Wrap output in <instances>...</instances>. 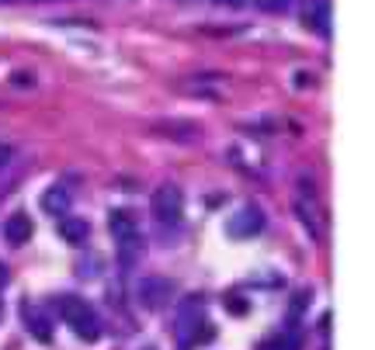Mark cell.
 <instances>
[{"label":"cell","instance_id":"cell-7","mask_svg":"<svg viewBox=\"0 0 375 350\" xmlns=\"http://www.w3.org/2000/svg\"><path fill=\"white\" fill-rule=\"evenodd\" d=\"M327 4L324 0H306L302 4V25H309V28H316V32H327Z\"/></svg>","mask_w":375,"mask_h":350},{"label":"cell","instance_id":"cell-15","mask_svg":"<svg viewBox=\"0 0 375 350\" xmlns=\"http://www.w3.org/2000/svg\"><path fill=\"white\" fill-rule=\"evenodd\" d=\"M257 8H261V11L278 14V11H285V8H289V0H257Z\"/></svg>","mask_w":375,"mask_h":350},{"label":"cell","instance_id":"cell-20","mask_svg":"<svg viewBox=\"0 0 375 350\" xmlns=\"http://www.w3.org/2000/svg\"><path fill=\"white\" fill-rule=\"evenodd\" d=\"M0 316H4V302H0Z\"/></svg>","mask_w":375,"mask_h":350},{"label":"cell","instance_id":"cell-3","mask_svg":"<svg viewBox=\"0 0 375 350\" xmlns=\"http://www.w3.org/2000/svg\"><path fill=\"white\" fill-rule=\"evenodd\" d=\"M171 291H174L171 281H164V277H146V281H139V302H143L146 309H164V305L171 302Z\"/></svg>","mask_w":375,"mask_h":350},{"label":"cell","instance_id":"cell-19","mask_svg":"<svg viewBox=\"0 0 375 350\" xmlns=\"http://www.w3.org/2000/svg\"><path fill=\"white\" fill-rule=\"evenodd\" d=\"M8 156H11V153H8V146H0V166L8 163Z\"/></svg>","mask_w":375,"mask_h":350},{"label":"cell","instance_id":"cell-10","mask_svg":"<svg viewBox=\"0 0 375 350\" xmlns=\"http://www.w3.org/2000/svg\"><path fill=\"white\" fill-rule=\"evenodd\" d=\"M60 232H63V240H66V243L80 247V243L87 240V232H90V225H87L84 218H66V215H63V222H60Z\"/></svg>","mask_w":375,"mask_h":350},{"label":"cell","instance_id":"cell-18","mask_svg":"<svg viewBox=\"0 0 375 350\" xmlns=\"http://www.w3.org/2000/svg\"><path fill=\"white\" fill-rule=\"evenodd\" d=\"M4 284H8V267L0 264V288H4Z\"/></svg>","mask_w":375,"mask_h":350},{"label":"cell","instance_id":"cell-16","mask_svg":"<svg viewBox=\"0 0 375 350\" xmlns=\"http://www.w3.org/2000/svg\"><path fill=\"white\" fill-rule=\"evenodd\" d=\"M212 4H223V8H240V4H247V0H212Z\"/></svg>","mask_w":375,"mask_h":350},{"label":"cell","instance_id":"cell-6","mask_svg":"<svg viewBox=\"0 0 375 350\" xmlns=\"http://www.w3.org/2000/svg\"><path fill=\"white\" fill-rule=\"evenodd\" d=\"M139 257H143V236H139V229L129 232V236H119V260H122V267H132Z\"/></svg>","mask_w":375,"mask_h":350},{"label":"cell","instance_id":"cell-17","mask_svg":"<svg viewBox=\"0 0 375 350\" xmlns=\"http://www.w3.org/2000/svg\"><path fill=\"white\" fill-rule=\"evenodd\" d=\"M14 84H18V87H32V77H25V73H18V77H14Z\"/></svg>","mask_w":375,"mask_h":350},{"label":"cell","instance_id":"cell-2","mask_svg":"<svg viewBox=\"0 0 375 350\" xmlns=\"http://www.w3.org/2000/svg\"><path fill=\"white\" fill-rule=\"evenodd\" d=\"M230 236L233 240H250V236H257V232L264 229V212L257 208V205H243L233 218H230Z\"/></svg>","mask_w":375,"mask_h":350},{"label":"cell","instance_id":"cell-4","mask_svg":"<svg viewBox=\"0 0 375 350\" xmlns=\"http://www.w3.org/2000/svg\"><path fill=\"white\" fill-rule=\"evenodd\" d=\"M35 232V225H32V218L25 215V212H14L8 222H4V236H8V243L11 247H21L28 236Z\"/></svg>","mask_w":375,"mask_h":350},{"label":"cell","instance_id":"cell-5","mask_svg":"<svg viewBox=\"0 0 375 350\" xmlns=\"http://www.w3.org/2000/svg\"><path fill=\"white\" fill-rule=\"evenodd\" d=\"M21 319H25V326H28V333L35 336V340H42V343H49L52 340V329H49V319L35 309V305H21Z\"/></svg>","mask_w":375,"mask_h":350},{"label":"cell","instance_id":"cell-13","mask_svg":"<svg viewBox=\"0 0 375 350\" xmlns=\"http://www.w3.org/2000/svg\"><path fill=\"white\" fill-rule=\"evenodd\" d=\"M313 302V291H295V299H292V319H299Z\"/></svg>","mask_w":375,"mask_h":350},{"label":"cell","instance_id":"cell-8","mask_svg":"<svg viewBox=\"0 0 375 350\" xmlns=\"http://www.w3.org/2000/svg\"><path fill=\"white\" fill-rule=\"evenodd\" d=\"M42 212L63 218V215L70 212V195H66V188H49V191L42 195Z\"/></svg>","mask_w":375,"mask_h":350},{"label":"cell","instance_id":"cell-9","mask_svg":"<svg viewBox=\"0 0 375 350\" xmlns=\"http://www.w3.org/2000/svg\"><path fill=\"white\" fill-rule=\"evenodd\" d=\"M56 312H60L66 323H73V319L87 316V312H90V305H87L80 295H60V299H56Z\"/></svg>","mask_w":375,"mask_h":350},{"label":"cell","instance_id":"cell-14","mask_svg":"<svg viewBox=\"0 0 375 350\" xmlns=\"http://www.w3.org/2000/svg\"><path fill=\"white\" fill-rule=\"evenodd\" d=\"M271 350H299V336L295 333H285V336H278L275 340V347Z\"/></svg>","mask_w":375,"mask_h":350},{"label":"cell","instance_id":"cell-11","mask_svg":"<svg viewBox=\"0 0 375 350\" xmlns=\"http://www.w3.org/2000/svg\"><path fill=\"white\" fill-rule=\"evenodd\" d=\"M108 225H112V236H115V240H119V236H129V232H136V218H132L129 208H115L112 218H108Z\"/></svg>","mask_w":375,"mask_h":350},{"label":"cell","instance_id":"cell-12","mask_svg":"<svg viewBox=\"0 0 375 350\" xmlns=\"http://www.w3.org/2000/svg\"><path fill=\"white\" fill-rule=\"evenodd\" d=\"M70 326H73V333H77V336H84L87 343H94V340L101 336V326H97V316H94V312H87V316L73 319Z\"/></svg>","mask_w":375,"mask_h":350},{"label":"cell","instance_id":"cell-21","mask_svg":"<svg viewBox=\"0 0 375 350\" xmlns=\"http://www.w3.org/2000/svg\"><path fill=\"white\" fill-rule=\"evenodd\" d=\"M146 350H153V347H146Z\"/></svg>","mask_w":375,"mask_h":350},{"label":"cell","instance_id":"cell-1","mask_svg":"<svg viewBox=\"0 0 375 350\" xmlns=\"http://www.w3.org/2000/svg\"><path fill=\"white\" fill-rule=\"evenodd\" d=\"M184 212V195L174 184H164L160 191H153V218L156 222H178Z\"/></svg>","mask_w":375,"mask_h":350}]
</instances>
